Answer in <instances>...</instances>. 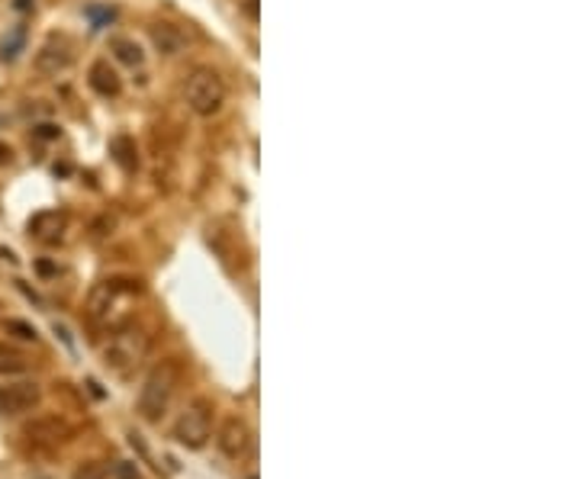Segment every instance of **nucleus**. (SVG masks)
<instances>
[{"mask_svg": "<svg viewBox=\"0 0 579 479\" xmlns=\"http://www.w3.org/2000/svg\"><path fill=\"white\" fill-rule=\"evenodd\" d=\"M142 296V283L132 277H110L97 283L87 296V318L101 332H116L132 322L136 300Z\"/></svg>", "mask_w": 579, "mask_h": 479, "instance_id": "nucleus-1", "label": "nucleus"}, {"mask_svg": "<svg viewBox=\"0 0 579 479\" xmlns=\"http://www.w3.org/2000/svg\"><path fill=\"white\" fill-rule=\"evenodd\" d=\"M148 348H152V338L145 335V328L129 322V325H123V328L110 332V338L103 341V348H101L103 367L113 373H129L145 361Z\"/></svg>", "mask_w": 579, "mask_h": 479, "instance_id": "nucleus-2", "label": "nucleus"}, {"mask_svg": "<svg viewBox=\"0 0 579 479\" xmlns=\"http://www.w3.org/2000/svg\"><path fill=\"white\" fill-rule=\"evenodd\" d=\"M180 383V363L178 361H162L154 363L152 370H148L145 383L139 389V415L145 422H162V415L168 412L171 405V396L178 389Z\"/></svg>", "mask_w": 579, "mask_h": 479, "instance_id": "nucleus-3", "label": "nucleus"}, {"mask_svg": "<svg viewBox=\"0 0 579 479\" xmlns=\"http://www.w3.org/2000/svg\"><path fill=\"white\" fill-rule=\"evenodd\" d=\"M184 100L197 117H213V113H219L225 103L223 78H219L213 68H206V65L193 68L190 78H187V84H184Z\"/></svg>", "mask_w": 579, "mask_h": 479, "instance_id": "nucleus-4", "label": "nucleus"}, {"mask_svg": "<svg viewBox=\"0 0 579 479\" xmlns=\"http://www.w3.org/2000/svg\"><path fill=\"white\" fill-rule=\"evenodd\" d=\"M174 440L178 444H184L187 450H200L203 444L209 440V434H213V402L209 399H193L190 405H187L184 412H180V418L174 422Z\"/></svg>", "mask_w": 579, "mask_h": 479, "instance_id": "nucleus-5", "label": "nucleus"}, {"mask_svg": "<svg viewBox=\"0 0 579 479\" xmlns=\"http://www.w3.org/2000/svg\"><path fill=\"white\" fill-rule=\"evenodd\" d=\"M216 448L229 460H245L251 454V448H255V431H251V425H248L245 418L229 415L216 431Z\"/></svg>", "mask_w": 579, "mask_h": 479, "instance_id": "nucleus-6", "label": "nucleus"}, {"mask_svg": "<svg viewBox=\"0 0 579 479\" xmlns=\"http://www.w3.org/2000/svg\"><path fill=\"white\" fill-rule=\"evenodd\" d=\"M39 402H42V389L32 379H13V383L0 387V415H26V412L36 409Z\"/></svg>", "mask_w": 579, "mask_h": 479, "instance_id": "nucleus-7", "label": "nucleus"}, {"mask_svg": "<svg viewBox=\"0 0 579 479\" xmlns=\"http://www.w3.org/2000/svg\"><path fill=\"white\" fill-rule=\"evenodd\" d=\"M65 225H68V216H65L62 209H42V213H36V216L30 219V235L36 241H46V245H52V241L62 239Z\"/></svg>", "mask_w": 579, "mask_h": 479, "instance_id": "nucleus-8", "label": "nucleus"}, {"mask_svg": "<svg viewBox=\"0 0 579 479\" xmlns=\"http://www.w3.org/2000/svg\"><path fill=\"white\" fill-rule=\"evenodd\" d=\"M71 46L65 39H48L46 46L36 52V71H42V74H58V71H65L71 65Z\"/></svg>", "mask_w": 579, "mask_h": 479, "instance_id": "nucleus-9", "label": "nucleus"}, {"mask_svg": "<svg viewBox=\"0 0 579 479\" xmlns=\"http://www.w3.org/2000/svg\"><path fill=\"white\" fill-rule=\"evenodd\" d=\"M91 87L101 93V97H119V91H123V81H119V74L110 68L107 58H97V62L91 65Z\"/></svg>", "mask_w": 579, "mask_h": 479, "instance_id": "nucleus-10", "label": "nucleus"}, {"mask_svg": "<svg viewBox=\"0 0 579 479\" xmlns=\"http://www.w3.org/2000/svg\"><path fill=\"white\" fill-rule=\"evenodd\" d=\"M152 46L162 55H178V52H184V32L171 23H154L152 26Z\"/></svg>", "mask_w": 579, "mask_h": 479, "instance_id": "nucleus-11", "label": "nucleus"}, {"mask_svg": "<svg viewBox=\"0 0 579 479\" xmlns=\"http://www.w3.org/2000/svg\"><path fill=\"white\" fill-rule=\"evenodd\" d=\"M26 434L36 440H42V444H52V448H58V444H65V440L71 438V428L65 425V422H58V418H48V422H39V425H30L26 428Z\"/></svg>", "mask_w": 579, "mask_h": 479, "instance_id": "nucleus-12", "label": "nucleus"}, {"mask_svg": "<svg viewBox=\"0 0 579 479\" xmlns=\"http://www.w3.org/2000/svg\"><path fill=\"white\" fill-rule=\"evenodd\" d=\"M110 155H113V161L119 164L126 174H132V170L139 168V152H136V142H132L129 135H116V139L110 142Z\"/></svg>", "mask_w": 579, "mask_h": 479, "instance_id": "nucleus-13", "label": "nucleus"}, {"mask_svg": "<svg viewBox=\"0 0 579 479\" xmlns=\"http://www.w3.org/2000/svg\"><path fill=\"white\" fill-rule=\"evenodd\" d=\"M26 367H30V357H26L20 348H13V344H4V341H0V377H16V373H23Z\"/></svg>", "mask_w": 579, "mask_h": 479, "instance_id": "nucleus-14", "label": "nucleus"}, {"mask_svg": "<svg viewBox=\"0 0 579 479\" xmlns=\"http://www.w3.org/2000/svg\"><path fill=\"white\" fill-rule=\"evenodd\" d=\"M110 48H113L116 58H119L123 65H129V68H142V62H145L142 48L136 46L132 39H113V42H110Z\"/></svg>", "mask_w": 579, "mask_h": 479, "instance_id": "nucleus-15", "label": "nucleus"}, {"mask_svg": "<svg viewBox=\"0 0 579 479\" xmlns=\"http://www.w3.org/2000/svg\"><path fill=\"white\" fill-rule=\"evenodd\" d=\"M71 479H110V466L101 464V460H84Z\"/></svg>", "mask_w": 579, "mask_h": 479, "instance_id": "nucleus-16", "label": "nucleus"}, {"mask_svg": "<svg viewBox=\"0 0 579 479\" xmlns=\"http://www.w3.org/2000/svg\"><path fill=\"white\" fill-rule=\"evenodd\" d=\"M23 26H20V30L13 32V36H10V42H4V58H16V52H20V46H23Z\"/></svg>", "mask_w": 579, "mask_h": 479, "instance_id": "nucleus-17", "label": "nucleus"}, {"mask_svg": "<svg viewBox=\"0 0 579 479\" xmlns=\"http://www.w3.org/2000/svg\"><path fill=\"white\" fill-rule=\"evenodd\" d=\"M113 479H142V473L136 470V464H126V460H119V464L113 466Z\"/></svg>", "mask_w": 579, "mask_h": 479, "instance_id": "nucleus-18", "label": "nucleus"}, {"mask_svg": "<svg viewBox=\"0 0 579 479\" xmlns=\"http://www.w3.org/2000/svg\"><path fill=\"white\" fill-rule=\"evenodd\" d=\"M7 332H16L20 338H26V341H36V328H30L26 322H16V318H10V322H7Z\"/></svg>", "mask_w": 579, "mask_h": 479, "instance_id": "nucleus-19", "label": "nucleus"}, {"mask_svg": "<svg viewBox=\"0 0 579 479\" xmlns=\"http://www.w3.org/2000/svg\"><path fill=\"white\" fill-rule=\"evenodd\" d=\"M87 16H93V20H97V26H101L103 20H113V10H97V7H91V10H87Z\"/></svg>", "mask_w": 579, "mask_h": 479, "instance_id": "nucleus-20", "label": "nucleus"}, {"mask_svg": "<svg viewBox=\"0 0 579 479\" xmlns=\"http://www.w3.org/2000/svg\"><path fill=\"white\" fill-rule=\"evenodd\" d=\"M10 155H13V152H10V145H4V142H0V164H7Z\"/></svg>", "mask_w": 579, "mask_h": 479, "instance_id": "nucleus-21", "label": "nucleus"}]
</instances>
